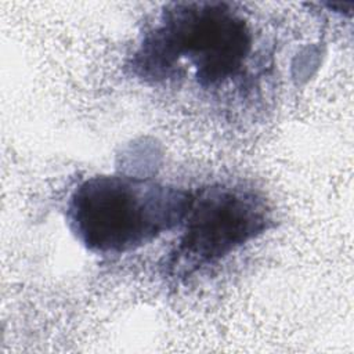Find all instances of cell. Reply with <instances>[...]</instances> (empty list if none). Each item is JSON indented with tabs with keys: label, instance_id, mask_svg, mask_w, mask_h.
<instances>
[{
	"label": "cell",
	"instance_id": "1",
	"mask_svg": "<svg viewBox=\"0 0 354 354\" xmlns=\"http://www.w3.org/2000/svg\"><path fill=\"white\" fill-rule=\"evenodd\" d=\"M191 198L192 192L158 181L100 174L72 191L66 221L90 252L123 254L181 225Z\"/></svg>",
	"mask_w": 354,
	"mask_h": 354
},
{
	"label": "cell",
	"instance_id": "2",
	"mask_svg": "<svg viewBox=\"0 0 354 354\" xmlns=\"http://www.w3.org/2000/svg\"><path fill=\"white\" fill-rule=\"evenodd\" d=\"M252 51L246 19L227 3H178L166 8L133 55L134 72L151 80L177 76L181 61L202 87L235 77Z\"/></svg>",
	"mask_w": 354,
	"mask_h": 354
},
{
	"label": "cell",
	"instance_id": "3",
	"mask_svg": "<svg viewBox=\"0 0 354 354\" xmlns=\"http://www.w3.org/2000/svg\"><path fill=\"white\" fill-rule=\"evenodd\" d=\"M263 196L242 185L214 184L192 194L184 230L166 261L173 278L213 266L271 227Z\"/></svg>",
	"mask_w": 354,
	"mask_h": 354
}]
</instances>
